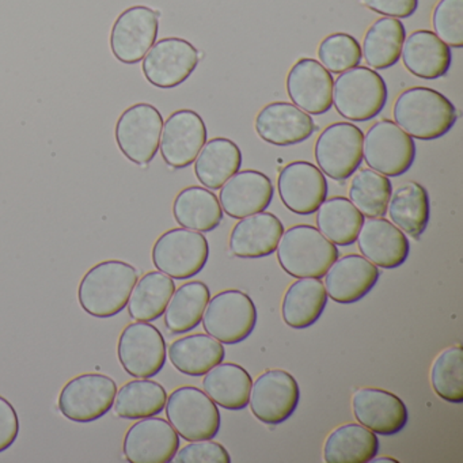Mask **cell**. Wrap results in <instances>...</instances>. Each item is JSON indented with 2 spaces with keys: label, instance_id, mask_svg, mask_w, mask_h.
<instances>
[{
  "label": "cell",
  "instance_id": "cell-25",
  "mask_svg": "<svg viewBox=\"0 0 463 463\" xmlns=\"http://www.w3.org/2000/svg\"><path fill=\"white\" fill-rule=\"evenodd\" d=\"M283 232V223L273 213L246 216L230 234V250L240 259H264L275 253Z\"/></svg>",
  "mask_w": 463,
  "mask_h": 463
},
{
  "label": "cell",
  "instance_id": "cell-41",
  "mask_svg": "<svg viewBox=\"0 0 463 463\" xmlns=\"http://www.w3.org/2000/svg\"><path fill=\"white\" fill-rule=\"evenodd\" d=\"M318 58L327 71L343 74L359 66L363 59L362 45L351 34H330L319 44Z\"/></svg>",
  "mask_w": 463,
  "mask_h": 463
},
{
  "label": "cell",
  "instance_id": "cell-7",
  "mask_svg": "<svg viewBox=\"0 0 463 463\" xmlns=\"http://www.w3.org/2000/svg\"><path fill=\"white\" fill-rule=\"evenodd\" d=\"M153 264L173 280H188L199 275L210 259L207 238L199 232L173 229L154 243Z\"/></svg>",
  "mask_w": 463,
  "mask_h": 463
},
{
  "label": "cell",
  "instance_id": "cell-29",
  "mask_svg": "<svg viewBox=\"0 0 463 463\" xmlns=\"http://www.w3.org/2000/svg\"><path fill=\"white\" fill-rule=\"evenodd\" d=\"M390 221L409 237L419 240L430 219V202L421 184L409 181L398 186L390 197L387 207Z\"/></svg>",
  "mask_w": 463,
  "mask_h": 463
},
{
  "label": "cell",
  "instance_id": "cell-19",
  "mask_svg": "<svg viewBox=\"0 0 463 463\" xmlns=\"http://www.w3.org/2000/svg\"><path fill=\"white\" fill-rule=\"evenodd\" d=\"M332 72L316 59H300L289 70L287 94L295 107L311 116L325 115L333 107Z\"/></svg>",
  "mask_w": 463,
  "mask_h": 463
},
{
  "label": "cell",
  "instance_id": "cell-8",
  "mask_svg": "<svg viewBox=\"0 0 463 463\" xmlns=\"http://www.w3.org/2000/svg\"><path fill=\"white\" fill-rule=\"evenodd\" d=\"M164 118L154 105L140 102L124 110L116 123V143L132 164H150L161 145Z\"/></svg>",
  "mask_w": 463,
  "mask_h": 463
},
{
  "label": "cell",
  "instance_id": "cell-31",
  "mask_svg": "<svg viewBox=\"0 0 463 463\" xmlns=\"http://www.w3.org/2000/svg\"><path fill=\"white\" fill-rule=\"evenodd\" d=\"M173 215L184 229L211 232L223 221V210L213 192L202 186L183 189L173 203Z\"/></svg>",
  "mask_w": 463,
  "mask_h": 463
},
{
  "label": "cell",
  "instance_id": "cell-2",
  "mask_svg": "<svg viewBox=\"0 0 463 463\" xmlns=\"http://www.w3.org/2000/svg\"><path fill=\"white\" fill-rule=\"evenodd\" d=\"M395 124L413 139H440L449 134L457 123L458 113L454 104L433 89H408L402 91L392 108Z\"/></svg>",
  "mask_w": 463,
  "mask_h": 463
},
{
  "label": "cell",
  "instance_id": "cell-40",
  "mask_svg": "<svg viewBox=\"0 0 463 463\" xmlns=\"http://www.w3.org/2000/svg\"><path fill=\"white\" fill-rule=\"evenodd\" d=\"M430 384L439 398L449 403L463 402V349H444L430 368Z\"/></svg>",
  "mask_w": 463,
  "mask_h": 463
},
{
  "label": "cell",
  "instance_id": "cell-6",
  "mask_svg": "<svg viewBox=\"0 0 463 463\" xmlns=\"http://www.w3.org/2000/svg\"><path fill=\"white\" fill-rule=\"evenodd\" d=\"M165 409L167 421L184 440H208L221 430L218 405L197 387H178L167 397Z\"/></svg>",
  "mask_w": 463,
  "mask_h": 463
},
{
  "label": "cell",
  "instance_id": "cell-27",
  "mask_svg": "<svg viewBox=\"0 0 463 463\" xmlns=\"http://www.w3.org/2000/svg\"><path fill=\"white\" fill-rule=\"evenodd\" d=\"M327 305V294L321 279H298L288 287L281 305L284 324L292 329L313 326Z\"/></svg>",
  "mask_w": 463,
  "mask_h": 463
},
{
  "label": "cell",
  "instance_id": "cell-4",
  "mask_svg": "<svg viewBox=\"0 0 463 463\" xmlns=\"http://www.w3.org/2000/svg\"><path fill=\"white\" fill-rule=\"evenodd\" d=\"M389 99L386 82L375 70L354 67L343 72L333 88V105L338 115L354 123L381 115Z\"/></svg>",
  "mask_w": 463,
  "mask_h": 463
},
{
  "label": "cell",
  "instance_id": "cell-16",
  "mask_svg": "<svg viewBox=\"0 0 463 463\" xmlns=\"http://www.w3.org/2000/svg\"><path fill=\"white\" fill-rule=\"evenodd\" d=\"M204 120L194 110L181 109L172 113L164 123L161 137L162 158L175 169H185L196 161L207 143Z\"/></svg>",
  "mask_w": 463,
  "mask_h": 463
},
{
  "label": "cell",
  "instance_id": "cell-46",
  "mask_svg": "<svg viewBox=\"0 0 463 463\" xmlns=\"http://www.w3.org/2000/svg\"><path fill=\"white\" fill-rule=\"evenodd\" d=\"M371 462H375V463H400L398 462V459H395V458H392V457H383V458H373V460H371Z\"/></svg>",
  "mask_w": 463,
  "mask_h": 463
},
{
  "label": "cell",
  "instance_id": "cell-44",
  "mask_svg": "<svg viewBox=\"0 0 463 463\" xmlns=\"http://www.w3.org/2000/svg\"><path fill=\"white\" fill-rule=\"evenodd\" d=\"M20 435V419L14 406L0 395V454L9 449Z\"/></svg>",
  "mask_w": 463,
  "mask_h": 463
},
{
  "label": "cell",
  "instance_id": "cell-5",
  "mask_svg": "<svg viewBox=\"0 0 463 463\" xmlns=\"http://www.w3.org/2000/svg\"><path fill=\"white\" fill-rule=\"evenodd\" d=\"M256 305L240 289H227L211 298L203 316L207 335L226 345L242 343L257 326Z\"/></svg>",
  "mask_w": 463,
  "mask_h": 463
},
{
  "label": "cell",
  "instance_id": "cell-1",
  "mask_svg": "<svg viewBox=\"0 0 463 463\" xmlns=\"http://www.w3.org/2000/svg\"><path fill=\"white\" fill-rule=\"evenodd\" d=\"M139 272L120 260H107L94 265L80 281L78 300L89 316L112 318L128 305Z\"/></svg>",
  "mask_w": 463,
  "mask_h": 463
},
{
  "label": "cell",
  "instance_id": "cell-34",
  "mask_svg": "<svg viewBox=\"0 0 463 463\" xmlns=\"http://www.w3.org/2000/svg\"><path fill=\"white\" fill-rule=\"evenodd\" d=\"M406 29L397 18H381L368 29L363 42L365 63L375 70L392 69L400 61Z\"/></svg>",
  "mask_w": 463,
  "mask_h": 463
},
{
  "label": "cell",
  "instance_id": "cell-36",
  "mask_svg": "<svg viewBox=\"0 0 463 463\" xmlns=\"http://www.w3.org/2000/svg\"><path fill=\"white\" fill-rule=\"evenodd\" d=\"M363 223L364 216L346 197L326 199L317 211L319 232L335 246L354 245Z\"/></svg>",
  "mask_w": 463,
  "mask_h": 463
},
{
  "label": "cell",
  "instance_id": "cell-10",
  "mask_svg": "<svg viewBox=\"0 0 463 463\" xmlns=\"http://www.w3.org/2000/svg\"><path fill=\"white\" fill-rule=\"evenodd\" d=\"M118 384L104 373H82L61 389L59 409L70 421L89 424L109 413L115 405Z\"/></svg>",
  "mask_w": 463,
  "mask_h": 463
},
{
  "label": "cell",
  "instance_id": "cell-35",
  "mask_svg": "<svg viewBox=\"0 0 463 463\" xmlns=\"http://www.w3.org/2000/svg\"><path fill=\"white\" fill-rule=\"evenodd\" d=\"M211 291L203 281H191L175 289L165 311V325L173 335H184L199 326Z\"/></svg>",
  "mask_w": 463,
  "mask_h": 463
},
{
  "label": "cell",
  "instance_id": "cell-26",
  "mask_svg": "<svg viewBox=\"0 0 463 463\" xmlns=\"http://www.w3.org/2000/svg\"><path fill=\"white\" fill-rule=\"evenodd\" d=\"M401 58L411 75L425 80H440L452 64L449 45L430 31H416L405 39Z\"/></svg>",
  "mask_w": 463,
  "mask_h": 463
},
{
  "label": "cell",
  "instance_id": "cell-9",
  "mask_svg": "<svg viewBox=\"0 0 463 463\" xmlns=\"http://www.w3.org/2000/svg\"><path fill=\"white\" fill-rule=\"evenodd\" d=\"M363 159L386 177H400L413 166L416 143L394 121H376L365 134Z\"/></svg>",
  "mask_w": 463,
  "mask_h": 463
},
{
  "label": "cell",
  "instance_id": "cell-14",
  "mask_svg": "<svg viewBox=\"0 0 463 463\" xmlns=\"http://www.w3.org/2000/svg\"><path fill=\"white\" fill-rule=\"evenodd\" d=\"M161 13L147 6L124 10L110 31V51L124 64H137L158 39Z\"/></svg>",
  "mask_w": 463,
  "mask_h": 463
},
{
  "label": "cell",
  "instance_id": "cell-22",
  "mask_svg": "<svg viewBox=\"0 0 463 463\" xmlns=\"http://www.w3.org/2000/svg\"><path fill=\"white\" fill-rule=\"evenodd\" d=\"M378 267L363 256L348 254L337 260L325 275L327 298L340 305H354L367 297L378 283Z\"/></svg>",
  "mask_w": 463,
  "mask_h": 463
},
{
  "label": "cell",
  "instance_id": "cell-23",
  "mask_svg": "<svg viewBox=\"0 0 463 463\" xmlns=\"http://www.w3.org/2000/svg\"><path fill=\"white\" fill-rule=\"evenodd\" d=\"M272 181L257 170H243L232 175L221 188L219 203L224 213L232 219H243L264 213L273 200Z\"/></svg>",
  "mask_w": 463,
  "mask_h": 463
},
{
  "label": "cell",
  "instance_id": "cell-11",
  "mask_svg": "<svg viewBox=\"0 0 463 463\" xmlns=\"http://www.w3.org/2000/svg\"><path fill=\"white\" fill-rule=\"evenodd\" d=\"M118 354L128 375L137 379L154 378L166 364V341L158 327L148 322H135L121 332Z\"/></svg>",
  "mask_w": 463,
  "mask_h": 463
},
{
  "label": "cell",
  "instance_id": "cell-37",
  "mask_svg": "<svg viewBox=\"0 0 463 463\" xmlns=\"http://www.w3.org/2000/svg\"><path fill=\"white\" fill-rule=\"evenodd\" d=\"M175 291V283L170 276L162 272H148L132 289L128 313L131 318L140 322H153L161 318Z\"/></svg>",
  "mask_w": 463,
  "mask_h": 463
},
{
  "label": "cell",
  "instance_id": "cell-38",
  "mask_svg": "<svg viewBox=\"0 0 463 463\" xmlns=\"http://www.w3.org/2000/svg\"><path fill=\"white\" fill-rule=\"evenodd\" d=\"M167 392L161 383L147 379L131 381L118 390L115 411L126 420L158 416L166 406Z\"/></svg>",
  "mask_w": 463,
  "mask_h": 463
},
{
  "label": "cell",
  "instance_id": "cell-18",
  "mask_svg": "<svg viewBox=\"0 0 463 463\" xmlns=\"http://www.w3.org/2000/svg\"><path fill=\"white\" fill-rule=\"evenodd\" d=\"M279 194L287 210L297 215L316 213L327 197V181L316 165L306 161L291 162L278 178Z\"/></svg>",
  "mask_w": 463,
  "mask_h": 463
},
{
  "label": "cell",
  "instance_id": "cell-43",
  "mask_svg": "<svg viewBox=\"0 0 463 463\" xmlns=\"http://www.w3.org/2000/svg\"><path fill=\"white\" fill-rule=\"evenodd\" d=\"M175 463H230L232 457L230 452L216 443L213 439L208 440L191 441L188 446L178 449L173 458Z\"/></svg>",
  "mask_w": 463,
  "mask_h": 463
},
{
  "label": "cell",
  "instance_id": "cell-15",
  "mask_svg": "<svg viewBox=\"0 0 463 463\" xmlns=\"http://www.w3.org/2000/svg\"><path fill=\"white\" fill-rule=\"evenodd\" d=\"M300 402V387L297 379L284 370H268L251 386V413L267 425L286 422Z\"/></svg>",
  "mask_w": 463,
  "mask_h": 463
},
{
  "label": "cell",
  "instance_id": "cell-45",
  "mask_svg": "<svg viewBox=\"0 0 463 463\" xmlns=\"http://www.w3.org/2000/svg\"><path fill=\"white\" fill-rule=\"evenodd\" d=\"M365 6L376 14L390 18H409L417 12L419 0H363Z\"/></svg>",
  "mask_w": 463,
  "mask_h": 463
},
{
  "label": "cell",
  "instance_id": "cell-20",
  "mask_svg": "<svg viewBox=\"0 0 463 463\" xmlns=\"http://www.w3.org/2000/svg\"><path fill=\"white\" fill-rule=\"evenodd\" d=\"M354 419L376 435L400 433L409 421L405 402L398 395L375 387L359 389L352 398Z\"/></svg>",
  "mask_w": 463,
  "mask_h": 463
},
{
  "label": "cell",
  "instance_id": "cell-42",
  "mask_svg": "<svg viewBox=\"0 0 463 463\" xmlns=\"http://www.w3.org/2000/svg\"><path fill=\"white\" fill-rule=\"evenodd\" d=\"M435 34L449 47H463V0H440L432 15Z\"/></svg>",
  "mask_w": 463,
  "mask_h": 463
},
{
  "label": "cell",
  "instance_id": "cell-39",
  "mask_svg": "<svg viewBox=\"0 0 463 463\" xmlns=\"http://www.w3.org/2000/svg\"><path fill=\"white\" fill-rule=\"evenodd\" d=\"M392 194V181L373 169L354 173L349 186V200L365 218H383Z\"/></svg>",
  "mask_w": 463,
  "mask_h": 463
},
{
  "label": "cell",
  "instance_id": "cell-12",
  "mask_svg": "<svg viewBox=\"0 0 463 463\" xmlns=\"http://www.w3.org/2000/svg\"><path fill=\"white\" fill-rule=\"evenodd\" d=\"M364 134L352 123H335L319 135L316 161L319 170L335 181L348 180L363 162Z\"/></svg>",
  "mask_w": 463,
  "mask_h": 463
},
{
  "label": "cell",
  "instance_id": "cell-32",
  "mask_svg": "<svg viewBox=\"0 0 463 463\" xmlns=\"http://www.w3.org/2000/svg\"><path fill=\"white\" fill-rule=\"evenodd\" d=\"M167 354L175 370L184 375L203 376L223 362L226 349L210 335H192L175 340Z\"/></svg>",
  "mask_w": 463,
  "mask_h": 463
},
{
  "label": "cell",
  "instance_id": "cell-17",
  "mask_svg": "<svg viewBox=\"0 0 463 463\" xmlns=\"http://www.w3.org/2000/svg\"><path fill=\"white\" fill-rule=\"evenodd\" d=\"M180 449V435L161 417L135 422L124 438V457L131 463H169Z\"/></svg>",
  "mask_w": 463,
  "mask_h": 463
},
{
  "label": "cell",
  "instance_id": "cell-21",
  "mask_svg": "<svg viewBox=\"0 0 463 463\" xmlns=\"http://www.w3.org/2000/svg\"><path fill=\"white\" fill-rule=\"evenodd\" d=\"M254 128L264 142L279 147L300 145L317 131L313 118L289 102H273L262 108Z\"/></svg>",
  "mask_w": 463,
  "mask_h": 463
},
{
  "label": "cell",
  "instance_id": "cell-33",
  "mask_svg": "<svg viewBox=\"0 0 463 463\" xmlns=\"http://www.w3.org/2000/svg\"><path fill=\"white\" fill-rule=\"evenodd\" d=\"M378 435L362 424L335 428L327 436L324 447L327 463H368L378 457Z\"/></svg>",
  "mask_w": 463,
  "mask_h": 463
},
{
  "label": "cell",
  "instance_id": "cell-28",
  "mask_svg": "<svg viewBox=\"0 0 463 463\" xmlns=\"http://www.w3.org/2000/svg\"><path fill=\"white\" fill-rule=\"evenodd\" d=\"M242 166V153L237 143L215 137L205 143L194 161V175L205 188L218 191Z\"/></svg>",
  "mask_w": 463,
  "mask_h": 463
},
{
  "label": "cell",
  "instance_id": "cell-3",
  "mask_svg": "<svg viewBox=\"0 0 463 463\" xmlns=\"http://www.w3.org/2000/svg\"><path fill=\"white\" fill-rule=\"evenodd\" d=\"M276 251L284 272L295 279H322L340 257L337 246L308 224L284 232Z\"/></svg>",
  "mask_w": 463,
  "mask_h": 463
},
{
  "label": "cell",
  "instance_id": "cell-13",
  "mask_svg": "<svg viewBox=\"0 0 463 463\" xmlns=\"http://www.w3.org/2000/svg\"><path fill=\"white\" fill-rule=\"evenodd\" d=\"M200 53L191 43L178 37L159 40L143 59V74L148 83L164 90L177 88L199 66Z\"/></svg>",
  "mask_w": 463,
  "mask_h": 463
},
{
  "label": "cell",
  "instance_id": "cell-24",
  "mask_svg": "<svg viewBox=\"0 0 463 463\" xmlns=\"http://www.w3.org/2000/svg\"><path fill=\"white\" fill-rule=\"evenodd\" d=\"M356 241L363 257L383 269L401 267L411 254V243L405 232L387 219L364 221Z\"/></svg>",
  "mask_w": 463,
  "mask_h": 463
},
{
  "label": "cell",
  "instance_id": "cell-30",
  "mask_svg": "<svg viewBox=\"0 0 463 463\" xmlns=\"http://www.w3.org/2000/svg\"><path fill=\"white\" fill-rule=\"evenodd\" d=\"M253 379L250 373L234 363H223L205 373L203 389L221 408L242 411L249 405Z\"/></svg>",
  "mask_w": 463,
  "mask_h": 463
}]
</instances>
